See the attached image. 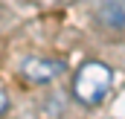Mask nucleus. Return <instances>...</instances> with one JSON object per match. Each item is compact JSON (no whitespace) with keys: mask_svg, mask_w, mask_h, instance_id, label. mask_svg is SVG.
I'll return each mask as SVG.
<instances>
[{"mask_svg":"<svg viewBox=\"0 0 125 119\" xmlns=\"http://www.w3.org/2000/svg\"><path fill=\"white\" fill-rule=\"evenodd\" d=\"M111 84H114V73H111L108 64H102V61H84L79 67L76 79H73V96H76V102H82L87 108H96V105L105 102Z\"/></svg>","mask_w":125,"mask_h":119,"instance_id":"1","label":"nucleus"},{"mask_svg":"<svg viewBox=\"0 0 125 119\" xmlns=\"http://www.w3.org/2000/svg\"><path fill=\"white\" fill-rule=\"evenodd\" d=\"M64 73V64L61 61H52V58H26L21 64V76L32 81V84H50V81H55L58 76Z\"/></svg>","mask_w":125,"mask_h":119,"instance_id":"2","label":"nucleus"},{"mask_svg":"<svg viewBox=\"0 0 125 119\" xmlns=\"http://www.w3.org/2000/svg\"><path fill=\"white\" fill-rule=\"evenodd\" d=\"M99 20L108 29H125V0H102L99 3Z\"/></svg>","mask_w":125,"mask_h":119,"instance_id":"3","label":"nucleus"},{"mask_svg":"<svg viewBox=\"0 0 125 119\" xmlns=\"http://www.w3.org/2000/svg\"><path fill=\"white\" fill-rule=\"evenodd\" d=\"M6 108H9V96H6V93H3V90H0V113H3V110H6Z\"/></svg>","mask_w":125,"mask_h":119,"instance_id":"4","label":"nucleus"}]
</instances>
